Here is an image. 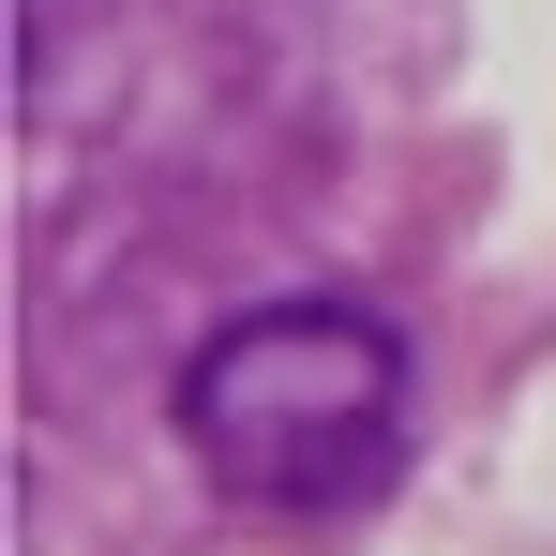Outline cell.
Masks as SVG:
<instances>
[{
    "label": "cell",
    "mask_w": 556,
    "mask_h": 556,
    "mask_svg": "<svg viewBox=\"0 0 556 556\" xmlns=\"http://www.w3.org/2000/svg\"><path fill=\"white\" fill-rule=\"evenodd\" d=\"M15 15H30V30H46V0H15Z\"/></svg>",
    "instance_id": "2"
},
{
    "label": "cell",
    "mask_w": 556,
    "mask_h": 556,
    "mask_svg": "<svg viewBox=\"0 0 556 556\" xmlns=\"http://www.w3.org/2000/svg\"><path fill=\"white\" fill-rule=\"evenodd\" d=\"M406 437V331L376 301H241L181 362V452L241 511H346Z\"/></svg>",
    "instance_id": "1"
}]
</instances>
